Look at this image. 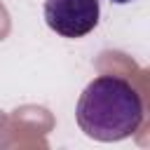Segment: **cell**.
Here are the masks:
<instances>
[{"mask_svg": "<svg viewBox=\"0 0 150 150\" xmlns=\"http://www.w3.org/2000/svg\"><path fill=\"white\" fill-rule=\"evenodd\" d=\"M110 2H115V5H129V2H134V0H110Z\"/></svg>", "mask_w": 150, "mask_h": 150, "instance_id": "obj_3", "label": "cell"}, {"mask_svg": "<svg viewBox=\"0 0 150 150\" xmlns=\"http://www.w3.org/2000/svg\"><path fill=\"white\" fill-rule=\"evenodd\" d=\"M143 98L136 87L117 75L94 77L80 94L75 120L94 141L115 143L134 136L143 124Z\"/></svg>", "mask_w": 150, "mask_h": 150, "instance_id": "obj_1", "label": "cell"}, {"mask_svg": "<svg viewBox=\"0 0 150 150\" xmlns=\"http://www.w3.org/2000/svg\"><path fill=\"white\" fill-rule=\"evenodd\" d=\"M98 0H45V23L61 38H84L98 26Z\"/></svg>", "mask_w": 150, "mask_h": 150, "instance_id": "obj_2", "label": "cell"}]
</instances>
